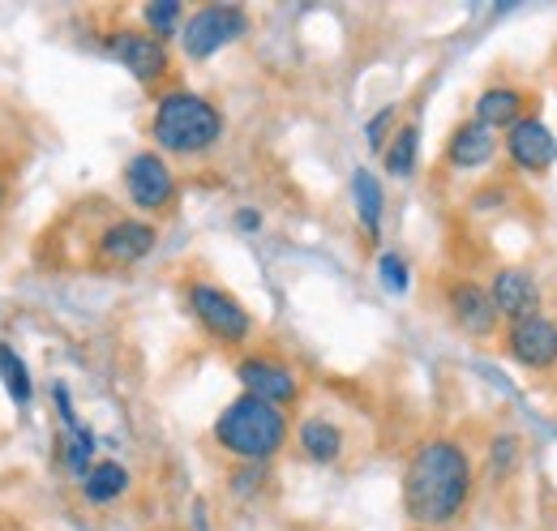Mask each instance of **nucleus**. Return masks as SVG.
Returning <instances> with one entry per match:
<instances>
[{
    "label": "nucleus",
    "instance_id": "obj_21",
    "mask_svg": "<svg viewBox=\"0 0 557 531\" xmlns=\"http://www.w3.org/2000/svg\"><path fill=\"white\" fill-rule=\"evenodd\" d=\"M0 382H4V391L9 398L26 411L30 407V398H35V382H30V369H26V360L9 347V343H0Z\"/></svg>",
    "mask_w": 557,
    "mask_h": 531
},
{
    "label": "nucleus",
    "instance_id": "obj_8",
    "mask_svg": "<svg viewBox=\"0 0 557 531\" xmlns=\"http://www.w3.org/2000/svg\"><path fill=\"white\" fill-rule=\"evenodd\" d=\"M442 313L468 338H497L502 334V313H497L488 287L472 274H446L442 279Z\"/></svg>",
    "mask_w": 557,
    "mask_h": 531
},
{
    "label": "nucleus",
    "instance_id": "obj_10",
    "mask_svg": "<svg viewBox=\"0 0 557 531\" xmlns=\"http://www.w3.org/2000/svg\"><path fill=\"white\" fill-rule=\"evenodd\" d=\"M103 48L116 65H125V73H134L138 86H163L172 77V52L163 39H154L141 26H116L103 35Z\"/></svg>",
    "mask_w": 557,
    "mask_h": 531
},
{
    "label": "nucleus",
    "instance_id": "obj_12",
    "mask_svg": "<svg viewBox=\"0 0 557 531\" xmlns=\"http://www.w3.org/2000/svg\"><path fill=\"white\" fill-rule=\"evenodd\" d=\"M292 446L305 464L313 467H339L351 455V433L348 424L331 411H305L292 424Z\"/></svg>",
    "mask_w": 557,
    "mask_h": 531
},
{
    "label": "nucleus",
    "instance_id": "obj_26",
    "mask_svg": "<svg viewBox=\"0 0 557 531\" xmlns=\"http://www.w3.org/2000/svg\"><path fill=\"white\" fill-rule=\"evenodd\" d=\"M0 206H4V185H0Z\"/></svg>",
    "mask_w": 557,
    "mask_h": 531
},
{
    "label": "nucleus",
    "instance_id": "obj_7",
    "mask_svg": "<svg viewBox=\"0 0 557 531\" xmlns=\"http://www.w3.org/2000/svg\"><path fill=\"white\" fill-rule=\"evenodd\" d=\"M121 185H125L129 206L141 210V219H150V214H172V210H176V198H181V181H176L168 155H159V150H138V155L125 163Z\"/></svg>",
    "mask_w": 557,
    "mask_h": 531
},
{
    "label": "nucleus",
    "instance_id": "obj_18",
    "mask_svg": "<svg viewBox=\"0 0 557 531\" xmlns=\"http://www.w3.org/2000/svg\"><path fill=\"white\" fill-rule=\"evenodd\" d=\"M351 206H356V219H360L364 236L377 240L382 236V214H386V194H382V181L369 168L351 172Z\"/></svg>",
    "mask_w": 557,
    "mask_h": 531
},
{
    "label": "nucleus",
    "instance_id": "obj_15",
    "mask_svg": "<svg viewBox=\"0 0 557 531\" xmlns=\"http://www.w3.org/2000/svg\"><path fill=\"white\" fill-rule=\"evenodd\" d=\"M532 112H536L532 90H523V86H515V82H493V86H485V90L476 95V103H472V121H481V125L493 133L515 129V125H519L523 116H532Z\"/></svg>",
    "mask_w": 557,
    "mask_h": 531
},
{
    "label": "nucleus",
    "instance_id": "obj_16",
    "mask_svg": "<svg viewBox=\"0 0 557 531\" xmlns=\"http://www.w3.org/2000/svg\"><path fill=\"white\" fill-rule=\"evenodd\" d=\"M497 150H502V133L485 129L481 121H459L455 129L446 133V146H442V159H446V168H455V172H481L488 168L493 159H497Z\"/></svg>",
    "mask_w": 557,
    "mask_h": 531
},
{
    "label": "nucleus",
    "instance_id": "obj_20",
    "mask_svg": "<svg viewBox=\"0 0 557 531\" xmlns=\"http://www.w3.org/2000/svg\"><path fill=\"white\" fill-rule=\"evenodd\" d=\"M185 4L181 0H150V4H141V30H150L154 39H176L181 35V26H185Z\"/></svg>",
    "mask_w": 557,
    "mask_h": 531
},
{
    "label": "nucleus",
    "instance_id": "obj_4",
    "mask_svg": "<svg viewBox=\"0 0 557 531\" xmlns=\"http://www.w3.org/2000/svg\"><path fill=\"white\" fill-rule=\"evenodd\" d=\"M185 309L198 322V331L219 347H245L253 338V313L245 309L240 296L210 279H189L185 283Z\"/></svg>",
    "mask_w": 557,
    "mask_h": 531
},
{
    "label": "nucleus",
    "instance_id": "obj_19",
    "mask_svg": "<svg viewBox=\"0 0 557 531\" xmlns=\"http://www.w3.org/2000/svg\"><path fill=\"white\" fill-rule=\"evenodd\" d=\"M382 163H386V176H395V181H408L412 172H417L420 163V125L417 121H404L395 137H391V146L382 150Z\"/></svg>",
    "mask_w": 557,
    "mask_h": 531
},
{
    "label": "nucleus",
    "instance_id": "obj_13",
    "mask_svg": "<svg viewBox=\"0 0 557 531\" xmlns=\"http://www.w3.org/2000/svg\"><path fill=\"white\" fill-rule=\"evenodd\" d=\"M485 287L493 305H497V313H502V326L545 313V287L528 266H497Z\"/></svg>",
    "mask_w": 557,
    "mask_h": 531
},
{
    "label": "nucleus",
    "instance_id": "obj_23",
    "mask_svg": "<svg viewBox=\"0 0 557 531\" xmlns=\"http://www.w3.org/2000/svg\"><path fill=\"white\" fill-rule=\"evenodd\" d=\"M377 279H382V287H386V292L404 296V292L412 287V270H408V262H404V254H395V249L377 254Z\"/></svg>",
    "mask_w": 557,
    "mask_h": 531
},
{
    "label": "nucleus",
    "instance_id": "obj_2",
    "mask_svg": "<svg viewBox=\"0 0 557 531\" xmlns=\"http://www.w3.org/2000/svg\"><path fill=\"white\" fill-rule=\"evenodd\" d=\"M210 437L236 464L271 467L292 446V416L275 403H267V398H253L240 391L214 416Z\"/></svg>",
    "mask_w": 557,
    "mask_h": 531
},
{
    "label": "nucleus",
    "instance_id": "obj_24",
    "mask_svg": "<svg viewBox=\"0 0 557 531\" xmlns=\"http://www.w3.org/2000/svg\"><path fill=\"white\" fill-rule=\"evenodd\" d=\"M395 129H399V108H382L377 116H369V121H364V141H369V150L382 155V150L391 146Z\"/></svg>",
    "mask_w": 557,
    "mask_h": 531
},
{
    "label": "nucleus",
    "instance_id": "obj_25",
    "mask_svg": "<svg viewBox=\"0 0 557 531\" xmlns=\"http://www.w3.org/2000/svg\"><path fill=\"white\" fill-rule=\"evenodd\" d=\"M232 223H236V232H258V227H262V210H253V206H240Z\"/></svg>",
    "mask_w": 557,
    "mask_h": 531
},
{
    "label": "nucleus",
    "instance_id": "obj_5",
    "mask_svg": "<svg viewBox=\"0 0 557 531\" xmlns=\"http://www.w3.org/2000/svg\"><path fill=\"white\" fill-rule=\"evenodd\" d=\"M159 245V227L141 214H108L90 236V270H129Z\"/></svg>",
    "mask_w": 557,
    "mask_h": 531
},
{
    "label": "nucleus",
    "instance_id": "obj_1",
    "mask_svg": "<svg viewBox=\"0 0 557 531\" xmlns=\"http://www.w3.org/2000/svg\"><path fill=\"white\" fill-rule=\"evenodd\" d=\"M472 493H476V464L459 437L433 433L408 450L399 497H404L408 523L417 531L455 528L472 506Z\"/></svg>",
    "mask_w": 557,
    "mask_h": 531
},
{
    "label": "nucleus",
    "instance_id": "obj_17",
    "mask_svg": "<svg viewBox=\"0 0 557 531\" xmlns=\"http://www.w3.org/2000/svg\"><path fill=\"white\" fill-rule=\"evenodd\" d=\"M129 489H134V471L116 459H95L90 471L77 480L86 506H116L121 497H129Z\"/></svg>",
    "mask_w": 557,
    "mask_h": 531
},
{
    "label": "nucleus",
    "instance_id": "obj_14",
    "mask_svg": "<svg viewBox=\"0 0 557 531\" xmlns=\"http://www.w3.org/2000/svg\"><path fill=\"white\" fill-rule=\"evenodd\" d=\"M502 150H506L510 168L523 172V176H545L557 163V137L536 112L523 116L515 129L502 133Z\"/></svg>",
    "mask_w": 557,
    "mask_h": 531
},
{
    "label": "nucleus",
    "instance_id": "obj_11",
    "mask_svg": "<svg viewBox=\"0 0 557 531\" xmlns=\"http://www.w3.org/2000/svg\"><path fill=\"white\" fill-rule=\"evenodd\" d=\"M497 347L506 360H515L528 373H554L557 369V318L536 313L523 322H506L497 334Z\"/></svg>",
    "mask_w": 557,
    "mask_h": 531
},
{
    "label": "nucleus",
    "instance_id": "obj_6",
    "mask_svg": "<svg viewBox=\"0 0 557 531\" xmlns=\"http://www.w3.org/2000/svg\"><path fill=\"white\" fill-rule=\"evenodd\" d=\"M249 26H253V17L240 4H202V9H194L185 17L176 44H181L185 61H210L223 48L240 44L249 35Z\"/></svg>",
    "mask_w": 557,
    "mask_h": 531
},
{
    "label": "nucleus",
    "instance_id": "obj_9",
    "mask_svg": "<svg viewBox=\"0 0 557 531\" xmlns=\"http://www.w3.org/2000/svg\"><path fill=\"white\" fill-rule=\"evenodd\" d=\"M236 382L245 386V395L267 398L283 411H292L305 398V378L292 360H283L275 351H245L236 360Z\"/></svg>",
    "mask_w": 557,
    "mask_h": 531
},
{
    "label": "nucleus",
    "instance_id": "obj_3",
    "mask_svg": "<svg viewBox=\"0 0 557 531\" xmlns=\"http://www.w3.org/2000/svg\"><path fill=\"white\" fill-rule=\"evenodd\" d=\"M150 141H154L159 155L202 159L223 141V112H219L214 99L189 90V86H168V90L154 95Z\"/></svg>",
    "mask_w": 557,
    "mask_h": 531
},
{
    "label": "nucleus",
    "instance_id": "obj_22",
    "mask_svg": "<svg viewBox=\"0 0 557 531\" xmlns=\"http://www.w3.org/2000/svg\"><path fill=\"white\" fill-rule=\"evenodd\" d=\"M523 464V442L515 433H493L488 437V467H493V480H510Z\"/></svg>",
    "mask_w": 557,
    "mask_h": 531
}]
</instances>
